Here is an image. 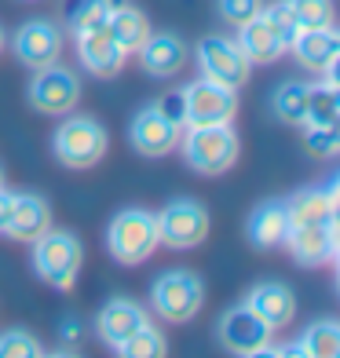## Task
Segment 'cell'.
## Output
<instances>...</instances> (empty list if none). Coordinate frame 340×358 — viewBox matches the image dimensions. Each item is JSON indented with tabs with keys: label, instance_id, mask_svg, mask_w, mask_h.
I'll list each match as a JSON object with an SVG mask.
<instances>
[{
	"label": "cell",
	"instance_id": "cell-1",
	"mask_svg": "<svg viewBox=\"0 0 340 358\" xmlns=\"http://www.w3.org/2000/svg\"><path fill=\"white\" fill-rule=\"evenodd\" d=\"M183 157L194 172L201 176H220L238 161L241 143L231 124H187V132H180Z\"/></svg>",
	"mask_w": 340,
	"mask_h": 358
},
{
	"label": "cell",
	"instance_id": "cell-2",
	"mask_svg": "<svg viewBox=\"0 0 340 358\" xmlns=\"http://www.w3.org/2000/svg\"><path fill=\"white\" fill-rule=\"evenodd\" d=\"M106 245H110L113 259H118V264H128V267L150 259L154 249L161 245L157 216L147 213V208H125V213H118L106 227Z\"/></svg>",
	"mask_w": 340,
	"mask_h": 358
},
{
	"label": "cell",
	"instance_id": "cell-3",
	"mask_svg": "<svg viewBox=\"0 0 340 358\" xmlns=\"http://www.w3.org/2000/svg\"><path fill=\"white\" fill-rule=\"evenodd\" d=\"M106 128L88 117V113H73V117H66L59 128H55V136H52V150L55 157L62 161L66 169H92V165H99L103 154H106Z\"/></svg>",
	"mask_w": 340,
	"mask_h": 358
},
{
	"label": "cell",
	"instance_id": "cell-4",
	"mask_svg": "<svg viewBox=\"0 0 340 358\" xmlns=\"http://www.w3.org/2000/svg\"><path fill=\"white\" fill-rule=\"evenodd\" d=\"M34 245V271L37 278L48 282L52 289H70L77 282V271H80V259H85V252H80V241L70 234V231H48L29 241Z\"/></svg>",
	"mask_w": 340,
	"mask_h": 358
},
{
	"label": "cell",
	"instance_id": "cell-5",
	"mask_svg": "<svg viewBox=\"0 0 340 358\" xmlns=\"http://www.w3.org/2000/svg\"><path fill=\"white\" fill-rule=\"evenodd\" d=\"M150 303L165 322L183 325L201 311L205 285L194 271H165V274H157V282L150 289Z\"/></svg>",
	"mask_w": 340,
	"mask_h": 358
},
{
	"label": "cell",
	"instance_id": "cell-6",
	"mask_svg": "<svg viewBox=\"0 0 340 358\" xmlns=\"http://www.w3.org/2000/svg\"><path fill=\"white\" fill-rule=\"evenodd\" d=\"M157 238L169 249H194L208 238V213L194 198H176L157 213Z\"/></svg>",
	"mask_w": 340,
	"mask_h": 358
},
{
	"label": "cell",
	"instance_id": "cell-7",
	"mask_svg": "<svg viewBox=\"0 0 340 358\" xmlns=\"http://www.w3.org/2000/svg\"><path fill=\"white\" fill-rule=\"evenodd\" d=\"M220 340L231 355L241 358H253V355H264L267 344L274 340V329L253 311L249 303H238L231 311H223L220 318Z\"/></svg>",
	"mask_w": 340,
	"mask_h": 358
},
{
	"label": "cell",
	"instance_id": "cell-8",
	"mask_svg": "<svg viewBox=\"0 0 340 358\" xmlns=\"http://www.w3.org/2000/svg\"><path fill=\"white\" fill-rule=\"evenodd\" d=\"M187 124H231L238 113V88L216 85L208 77H198L183 88Z\"/></svg>",
	"mask_w": 340,
	"mask_h": 358
},
{
	"label": "cell",
	"instance_id": "cell-9",
	"mask_svg": "<svg viewBox=\"0 0 340 358\" xmlns=\"http://www.w3.org/2000/svg\"><path fill=\"white\" fill-rule=\"evenodd\" d=\"M80 99V80L73 70L59 66H41L37 77L29 80V106L41 110V113H52V117H62V113H70Z\"/></svg>",
	"mask_w": 340,
	"mask_h": 358
},
{
	"label": "cell",
	"instance_id": "cell-10",
	"mask_svg": "<svg viewBox=\"0 0 340 358\" xmlns=\"http://www.w3.org/2000/svg\"><path fill=\"white\" fill-rule=\"evenodd\" d=\"M198 66L201 77L216 80V85L227 88H241L249 80L253 62L246 59V52L238 48V41H227V37H205L198 44Z\"/></svg>",
	"mask_w": 340,
	"mask_h": 358
},
{
	"label": "cell",
	"instance_id": "cell-11",
	"mask_svg": "<svg viewBox=\"0 0 340 358\" xmlns=\"http://www.w3.org/2000/svg\"><path fill=\"white\" fill-rule=\"evenodd\" d=\"M11 52L29 70L52 66V62H59V55H62V29L52 19H29V22H22L19 29H15Z\"/></svg>",
	"mask_w": 340,
	"mask_h": 358
},
{
	"label": "cell",
	"instance_id": "cell-12",
	"mask_svg": "<svg viewBox=\"0 0 340 358\" xmlns=\"http://www.w3.org/2000/svg\"><path fill=\"white\" fill-rule=\"evenodd\" d=\"M282 245L293 252V259L300 267H326L337 259V223L289 227Z\"/></svg>",
	"mask_w": 340,
	"mask_h": 358
},
{
	"label": "cell",
	"instance_id": "cell-13",
	"mask_svg": "<svg viewBox=\"0 0 340 358\" xmlns=\"http://www.w3.org/2000/svg\"><path fill=\"white\" fill-rule=\"evenodd\" d=\"M77 37V55H80V66H85L88 73L95 77H113V73H121L125 66V48L113 41V34L103 26H92V29H80Z\"/></svg>",
	"mask_w": 340,
	"mask_h": 358
},
{
	"label": "cell",
	"instance_id": "cell-14",
	"mask_svg": "<svg viewBox=\"0 0 340 358\" xmlns=\"http://www.w3.org/2000/svg\"><path fill=\"white\" fill-rule=\"evenodd\" d=\"M180 124H172L169 117H161V113L154 106L139 110L132 117V128H128V139H132V146L143 154V157H165L172 154L176 146H180Z\"/></svg>",
	"mask_w": 340,
	"mask_h": 358
},
{
	"label": "cell",
	"instance_id": "cell-15",
	"mask_svg": "<svg viewBox=\"0 0 340 358\" xmlns=\"http://www.w3.org/2000/svg\"><path fill=\"white\" fill-rule=\"evenodd\" d=\"M293 55L300 59L304 70L311 73H337V55H340V34L333 26H318V29H297L293 37Z\"/></svg>",
	"mask_w": 340,
	"mask_h": 358
},
{
	"label": "cell",
	"instance_id": "cell-16",
	"mask_svg": "<svg viewBox=\"0 0 340 358\" xmlns=\"http://www.w3.org/2000/svg\"><path fill=\"white\" fill-rule=\"evenodd\" d=\"M238 48L246 52V59L253 66H271V62L282 59V52H289L285 41L278 37V29H274L271 19L264 15V8L238 26Z\"/></svg>",
	"mask_w": 340,
	"mask_h": 358
},
{
	"label": "cell",
	"instance_id": "cell-17",
	"mask_svg": "<svg viewBox=\"0 0 340 358\" xmlns=\"http://www.w3.org/2000/svg\"><path fill=\"white\" fill-rule=\"evenodd\" d=\"M136 55H139V66L150 77H176L190 62V48L176 34H147Z\"/></svg>",
	"mask_w": 340,
	"mask_h": 358
},
{
	"label": "cell",
	"instance_id": "cell-18",
	"mask_svg": "<svg viewBox=\"0 0 340 358\" xmlns=\"http://www.w3.org/2000/svg\"><path fill=\"white\" fill-rule=\"evenodd\" d=\"M289 227H311V223H337V179L326 187H307L285 201Z\"/></svg>",
	"mask_w": 340,
	"mask_h": 358
},
{
	"label": "cell",
	"instance_id": "cell-19",
	"mask_svg": "<svg viewBox=\"0 0 340 358\" xmlns=\"http://www.w3.org/2000/svg\"><path fill=\"white\" fill-rule=\"evenodd\" d=\"M246 303L271 325V329H282V325H289V322L297 318V296H293V289L282 285V282H260V285H253Z\"/></svg>",
	"mask_w": 340,
	"mask_h": 358
},
{
	"label": "cell",
	"instance_id": "cell-20",
	"mask_svg": "<svg viewBox=\"0 0 340 358\" xmlns=\"http://www.w3.org/2000/svg\"><path fill=\"white\" fill-rule=\"evenodd\" d=\"M143 322H150L147 311H143L136 300L118 296V300H110L103 311H99V318H95V329H99V340H106L110 348H118L121 340L132 336Z\"/></svg>",
	"mask_w": 340,
	"mask_h": 358
},
{
	"label": "cell",
	"instance_id": "cell-21",
	"mask_svg": "<svg viewBox=\"0 0 340 358\" xmlns=\"http://www.w3.org/2000/svg\"><path fill=\"white\" fill-rule=\"evenodd\" d=\"M48 227H52V205L41 194H19L11 208V223H8V238L15 241H37Z\"/></svg>",
	"mask_w": 340,
	"mask_h": 358
},
{
	"label": "cell",
	"instance_id": "cell-22",
	"mask_svg": "<svg viewBox=\"0 0 340 358\" xmlns=\"http://www.w3.org/2000/svg\"><path fill=\"white\" fill-rule=\"evenodd\" d=\"M249 241L260 249H278L285 234H289V216H285V201H264L256 213L249 216Z\"/></svg>",
	"mask_w": 340,
	"mask_h": 358
},
{
	"label": "cell",
	"instance_id": "cell-23",
	"mask_svg": "<svg viewBox=\"0 0 340 358\" xmlns=\"http://www.w3.org/2000/svg\"><path fill=\"white\" fill-rule=\"evenodd\" d=\"M106 29L113 34V41H118V44L125 48V55L139 52V44L147 41V34H150V26H147V15H143V11H136L132 4H121V8H113V11L106 15Z\"/></svg>",
	"mask_w": 340,
	"mask_h": 358
},
{
	"label": "cell",
	"instance_id": "cell-24",
	"mask_svg": "<svg viewBox=\"0 0 340 358\" xmlns=\"http://www.w3.org/2000/svg\"><path fill=\"white\" fill-rule=\"evenodd\" d=\"M297 348H300V355H311V358H337L340 355V325L333 318L311 322Z\"/></svg>",
	"mask_w": 340,
	"mask_h": 358
},
{
	"label": "cell",
	"instance_id": "cell-25",
	"mask_svg": "<svg viewBox=\"0 0 340 358\" xmlns=\"http://www.w3.org/2000/svg\"><path fill=\"white\" fill-rule=\"evenodd\" d=\"M307 95H311V80H289L274 92V117L285 124H304L307 121Z\"/></svg>",
	"mask_w": 340,
	"mask_h": 358
},
{
	"label": "cell",
	"instance_id": "cell-26",
	"mask_svg": "<svg viewBox=\"0 0 340 358\" xmlns=\"http://www.w3.org/2000/svg\"><path fill=\"white\" fill-rule=\"evenodd\" d=\"M337 121H340V92H337V77H330L322 85H311L304 124H337Z\"/></svg>",
	"mask_w": 340,
	"mask_h": 358
},
{
	"label": "cell",
	"instance_id": "cell-27",
	"mask_svg": "<svg viewBox=\"0 0 340 358\" xmlns=\"http://www.w3.org/2000/svg\"><path fill=\"white\" fill-rule=\"evenodd\" d=\"M165 351H169V340L150 322H143L132 336L118 344V355H125V358H161Z\"/></svg>",
	"mask_w": 340,
	"mask_h": 358
},
{
	"label": "cell",
	"instance_id": "cell-28",
	"mask_svg": "<svg viewBox=\"0 0 340 358\" xmlns=\"http://www.w3.org/2000/svg\"><path fill=\"white\" fill-rule=\"evenodd\" d=\"M62 15H66V26L73 29V34H80V29L103 26L106 15H110V8L103 4V0H66Z\"/></svg>",
	"mask_w": 340,
	"mask_h": 358
},
{
	"label": "cell",
	"instance_id": "cell-29",
	"mask_svg": "<svg viewBox=\"0 0 340 358\" xmlns=\"http://www.w3.org/2000/svg\"><path fill=\"white\" fill-rule=\"evenodd\" d=\"M300 29L333 26V0H285Z\"/></svg>",
	"mask_w": 340,
	"mask_h": 358
},
{
	"label": "cell",
	"instance_id": "cell-30",
	"mask_svg": "<svg viewBox=\"0 0 340 358\" xmlns=\"http://www.w3.org/2000/svg\"><path fill=\"white\" fill-rule=\"evenodd\" d=\"M304 146H307V154H311V157L333 161L340 154V132H337V124H307Z\"/></svg>",
	"mask_w": 340,
	"mask_h": 358
},
{
	"label": "cell",
	"instance_id": "cell-31",
	"mask_svg": "<svg viewBox=\"0 0 340 358\" xmlns=\"http://www.w3.org/2000/svg\"><path fill=\"white\" fill-rule=\"evenodd\" d=\"M44 348L34 333L26 329H8L0 333V358H41Z\"/></svg>",
	"mask_w": 340,
	"mask_h": 358
},
{
	"label": "cell",
	"instance_id": "cell-32",
	"mask_svg": "<svg viewBox=\"0 0 340 358\" xmlns=\"http://www.w3.org/2000/svg\"><path fill=\"white\" fill-rule=\"evenodd\" d=\"M264 15L271 19V26L278 29V37L285 41V48L293 44V37H297V29H300V26H297V19H293V11H289L285 0H274V4H267Z\"/></svg>",
	"mask_w": 340,
	"mask_h": 358
},
{
	"label": "cell",
	"instance_id": "cell-33",
	"mask_svg": "<svg viewBox=\"0 0 340 358\" xmlns=\"http://www.w3.org/2000/svg\"><path fill=\"white\" fill-rule=\"evenodd\" d=\"M256 11H260V0H220V15H223V22H231V26H241L246 19H253Z\"/></svg>",
	"mask_w": 340,
	"mask_h": 358
},
{
	"label": "cell",
	"instance_id": "cell-34",
	"mask_svg": "<svg viewBox=\"0 0 340 358\" xmlns=\"http://www.w3.org/2000/svg\"><path fill=\"white\" fill-rule=\"evenodd\" d=\"M154 110L161 113V117H169L172 124L187 128V103H183V88H180V92H169L165 99H157V103H154Z\"/></svg>",
	"mask_w": 340,
	"mask_h": 358
},
{
	"label": "cell",
	"instance_id": "cell-35",
	"mask_svg": "<svg viewBox=\"0 0 340 358\" xmlns=\"http://www.w3.org/2000/svg\"><path fill=\"white\" fill-rule=\"evenodd\" d=\"M15 198H19L15 190L0 187V234H8V223H11V208H15Z\"/></svg>",
	"mask_w": 340,
	"mask_h": 358
},
{
	"label": "cell",
	"instance_id": "cell-36",
	"mask_svg": "<svg viewBox=\"0 0 340 358\" xmlns=\"http://www.w3.org/2000/svg\"><path fill=\"white\" fill-rule=\"evenodd\" d=\"M62 336H66V340H77V336H80V322L66 318V322H62Z\"/></svg>",
	"mask_w": 340,
	"mask_h": 358
},
{
	"label": "cell",
	"instance_id": "cell-37",
	"mask_svg": "<svg viewBox=\"0 0 340 358\" xmlns=\"http://www.w3.org/2000/svg\"><path fill=\"white\" fill-rule=\"evenodd\" d=\"M103 4H106V8L113 11V8H121V4H128V0H103Z\"/></svg>",
	"mask_w": 340,
	"mask_h": 358
},
{
	"label": "cell",
	"instance_id": "cell-38",
	"mask_svg": "<svg viewBox=\"0 0 340 358\" xmlns=\"http://www.w3.org/2000/svg\"><path fill=\"white\" fill-rule=\"evenodd\" d=\"M0 52H4V29H0Z\"/></svg>",
	"mask_w": 340,
	"mask_h": 358
},
{
	"label": "cell",
	"instance_id": "cell-39",
	"mask_svg": "<svg viewBox=\"0 0 340 358\" xmlns=\"http://www.w3.org/2000/svg\"><path fill=\"white\" fill-rule=\"evenodd\" d=\"M0 187H4V172H0Z\"/></svg>",
	"mask_w": 340,
	"mask_h": 358
}]
</instances>
